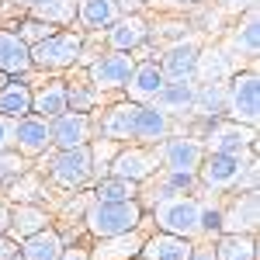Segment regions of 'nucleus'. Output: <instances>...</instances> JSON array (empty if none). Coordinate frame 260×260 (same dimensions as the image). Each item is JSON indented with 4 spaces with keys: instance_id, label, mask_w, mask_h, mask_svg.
Wrapping results in <instances>:
<instances>
[{
    "instance_id": "33",
    "label": "nucleus",
    "mask_w": 260,
    "mask_h": 260,
    "mask_svg": "<svg viewBox=\"0 0 260 260\" xmlns=\"http://www.w3.org/2000/svg\"><path fill=\"white\" fill-rule=\"evenodd\" d=\"M39 21H49V24H70L73 21V0H45L39 7H31Z\"/></svg>"
},
{
    "instance_id": "19",
    "label": "nucleus",
    "mask_w": 260,
    "mask_h": 260,
    "mask_svg": "<svg viewBox=\"0 0 260 260\" xmlns=\"http://www.w3.org/2000/svg\"><path fill=\"white\" fill-rule=\"evenodd\" d=\"M0 70H4V73H18V77L31 70V52H28V45L21 42V35L4 31V28H0Z\"/></svg>"
},
{
    "instance_id": "12",
    "label": "nucleus",
    "mask_w": 260,
    "mask_h": 260,
    "mask_svg": "<svg viewBox=\"0 0 260 260\" xmlns=\"http://www.w3.org/2000/svg\"><path fill=\"white\" fill-rule=\"evenodd\" d=\"M14 142L21 146V153L28 156H39L52 146V136H49V118H39V115H24V118L14 121Z\"/></svg>"
},
{
    "instance_id": "38",
    "label": "nucleus",
    "mask_w": 260,
    "mask_h": 260,
    "mask_svg": "<svg viewBox=\"0 0 260 260\" xmlns=\"http://www.w3.org/2000/svg\"><path fill=\"white\" fill-rule=\"evenodd\" d=\"M236 187H243V191H257V160L243 163V174H240V180H236Z\"/></svg>"
},
{
    "instance_id": "18",
    "label": "nucleus",
    "mask_w": 260,
    "mask_h": 260,
    "mask_svg": "<svg viewBox=\"0 0 260 260\" xmlns=\"http://www.w3.org/2000/svg\"><path fill=\"white\" fill-rule=\"evenodd\" d=\"M191 243L184 240V236H170V233H160V236H153L149 243H142L139 257L142 260H187L191 257Z\"/></svg>"
},
{
    "instance_id": "23",
    "label": "nucleus",
    "mask_w": 260,
    "mask_h": 260,
    "mask_svg": "<svg viewBox=\"0 0 260 260\" xmlns=\"http://www.w3.org/2000/svg\"><path fill=\"white\" fill-rule=\"evenodd\" d=\"M31 111H35L39 118H56L62 111H70V108H66V83L52 80V83H45L39 94H31Z\"/></svg>"
},
{
    "instance_id": "26",
    "label": "nucleus",
    "mask_w": 260,
    "mask_h": 260,
    "mask_svg": "<svg viewBox=\"0 0 260 260\" xmlns=\"http://www.w3.org/2000/svg\"><path fill=\"white\" fill-rule=\"evenodd\" d=\"M0 115H7V118H24V115H31V90L24 87V83H11L0 90Z\"/></svg>"
},
{
    "instance_id": "35",
    "label": "nucleus",
    "mask_w": 260,
    "mask_h": 260,
    "mask_svg": "<svg viewBox=\"0 0 260 260\" xmlns=\"http://www.w3.org/2000/svg\"><path fill=\"white\" fill-rule=\"evenodd\" d=\"M56 28L49 24V21H39V18H31V21H24L21 24V42L24 45H35V42H42V39H49Z\"/></svg>"
},
{
    "instance_id": "6",
    "label": "nucleus",
    "mask_w": 260,
    "mask_h": 260,
    "mask_svg": "<svg viewBox=\"0 0 260 260\" xmlns=\"http://www.w3.org/2000/svg\"><path fill=\"white\" fill-rule=\"evenodd\" d=\"M160 160L167 170H177V174H198L201 160H205V146L191 136H174L160 146Z\"/></svg>"
},
{
    "instance_id": "34",
    "label": "nucleus",
    "mask_w": 260,
    "mask_h": 260,
    "mask_svg": "<svg viewBox=\"0 0 260 260\" xmlns=\"http://www.w3.org/2000/svg\"><path fill=\"white\" fill-rule=\"evenodd\" d=\"M98 87H90V90H80V87H66V108H73V111H90V104L98 101Z\"/></svg>"
},
{
    "instance_id": "16",
    "label": "nucleus",
    "mask_w": 260,
    "mask_h": 260,
    "mask_svg": "<svg viewBox=\"0 0 260 260\" xmlns=\"http://www.w3.org/2000/svg\"><path fill=\"white\" fill-rule=\"evenodd\" d=\"M156 108H160L163 115H187L191 108H194V83L191 80H170L160 87V94H156Z\"/></svg>"
},
{
    "instance_id": "24",
    "label": "nucleus",
    "mask_w": 260,
    "mask_h": 260,
    "mask_svg": "<svg viewBox=\"0 0 260 260\" xmlns=\"http://www.w3.org/2000/svg\"><path fill=\"white\" fill-rule=\"evenodd\" d=\"M139 250H142V240L136 236V229H132V233H121V236L101 240L98 260H132V257H139Z\"/></svg>"
},
{
    "instance_id": "28",
    "label": "nucleus",
    "mask_w": 260,
    "mask_h": 260,
    "mask_svg": "<svg viewBox=\"0 0 260 260\" xmlns=\"http://www.w3.org/2000/svg\"><path fill=\"white\" fill-rule=\"evenodd\" d=\"M191 111H198L205 118H215L225 111V87L219 80L215 83H205V87H194V108Z\"/></svg>"
},
{
    "instance_id": "25",
    "label": "nucleus",
    "mask_w": 260,
    "mask_h": 260,
    "mask_svg": "<svg viewBox=\"0 0 260 260\" xmlns=\"http://www.w3.org/2000/svg\"><path fill=\"white\" fill-rule=\"evenodd\" d=\"M132 115H136V104H115L104 121H101V132L104 139L121 142V139H132Z\"/></svg>"
},
{
    "instance_id": "21",
    "label": "nucleus",
    "mask_w": 260,
    "mask_h": 260,
    "mask_svg": "<svg viewBox=\"0 0 260 260\" xmlns=\"http://www.w3.org/2000/svg\"><path fill=\"white\" fill-rule=\"evenodd\" d=\"M62 253V240L56 229H39V233H31L24 246H21V260H59Z\"/></svg>"
},
{
    "instance_id": "5",
    "label": "nucleus",
    "mask_w": 260,
    "mask_h": 260,
    "mask_svg": "<svg viewBox=\"0 0 260 260\" xmlns=\"http://www.w3.org/2000/svg\"><path fill=\"white\" fill-rule=\"evenodd\" d=\"M94 174V156L87 146H73V149H59V156L52 160V177L62 187H83Z\"/></svg>"
},
{
    "instance_id": "41",
    "label": "nucleus",
    "mask_w": 260,
    "mask_h": 260,
    "mask_svg": "<svg viewBox=\"0 0 260 260\" xmlns=\"http://www.w3.org/2000/svg\"><path fill=\"white\" fill-rule=\"evenodd\" d=\"M11 257H18V243L0 236V260H11Z\"/></svg>"
},
{
    "instance_id": "7",
    "label": "nucleus",
    "mask_w": 260,
    "mask_h": 260,
    "mask_svg": "<svg viewBox=\"0 0 260 260\" xmlns=\"http://www.w3.org/2000/svg\"><path fill=\"white\" fill-rule=\"evenodd\" d=\"M243 156H229V153H212L208 160H201L198 174L201 184L205 187H212V191H225V187H236V180L243 174Z\"/></svg>"
},
{
    "instance_id": "20",
    "label": "nucleus",
    "mask_w": 260,
    "mask_h": 260,
    "mask_svg": "<svg viewBox=\"0 0 260 260\" xmlns=\"http://www.w3.org/2000/svg\"><path fill=\"white\" fill-rule=\"evenodd\" d=\"M118 0H80L77 4V18H80L83 28L90 31H101V28H111L118 21Z\"/></svg>"
},
{
    "instance_id": "13",
    "label": "nucleus",
    "mask_w": 260,
    "mask_h": 260,
    "mask_svg": "<svg viewBox=\"0 0 260 260\" xmlns=\"http://www.w3.org/2000/svg\"><path fill=\"white\" fill-rule=\"evenodd\" d=\"M170 136V118L163 115L160 108H149V104H136V115H132V139L139 142H160Z\"/></svg>"
},
{
    "instance_id": "30",
    "label": "nucleus",
    "mask_w": 260,
    "mask_h": 260,
    "mask_svg": "<svg viewBox=\"0 0 260 260\" xmlns=\"http://www.w3.org/2000/svg\"><path fill=\"white\" fill-rule=\"evenodd\" d=\"M229 70H233V56H229L225 49H208V52L198 56V70H194V73H201L205 83H215V80H222Z\"/></svg>"
},
{
    "instance_id": "39",
    "label": "nucleus",
    "mask_w": 260,
    "mask_h": 260,
    "mask_svg": "<svg viewBox=\"0 0 260 260\" xmlns=\"http://www.w3.org/2000/svg\"><path fill=\"white\" fill-rule=\"evenodd\" d=\"M21 170H24V163H21L18 156H11L7 149H0V177H14Z\"/></svg>"
},
{
    "instance_id": "2",
    "label": "nucleus",
    "mask_w": 260,
    "mask_h": 260,
    "mask_svg": "<svg viewBox=\"0 0 260 260\" xmlns=\"http://www.w3.org/2000/svg\"><path fill=\"white\" fill-rule=\"evenodd\" d=\"M31 52V66L39 70H62V66H73L83 52V39L77 31H52L49 39L28 45Z\"/></svg>"
},
{
    "instance_id": "22",
    "label": "nucleus",
    "mask_w": 260,
    "mask_h": 260,
    "mask_svg": "<svg viewBox=\"0 0 260 260\" xmlns=\"http://www.w3.org/2000/svg\"><path fill=\"white\" fill-rule=\"evenodd\" d=\"M219 229H225V233H250V229H257V191H246L236 201V208L222 215Z\"/></svg>"
},
{
    "instance_id": "36",
    "label": "nucleus",
    "mask_w": 260,
    "mask_h": 260,
    "mask_svg": "<svg viewBox=\"0 0 260 260\" xmlns=\"http://www.w3.org/2000/svg\"><path fill=\"white\" fill-rule=\"evenodd\" d=\"M187 187H194V174H177V170H170V177H167V194H163V198H170L174 191H187Z\"/></svg>"
},
{
    "instance_id": "32",
    "label": "nucleus",
    "mask_w": 260,
    "mask_h": 260,
    "mask_svg": "<svg viewBox=\"0 0 260 260\" xmlns=\"http://www.w3.org/2000/svg\"><path fill=\"white\" fill-rule=\"evenodd\" d=\"M233 45L240 49V52H246L250 59L260 52V24H257V7H250V21L243 24L240 31L233 35Z\"/></svg>"
},
{
    "instance_id": "10",
    "label": "nucleus",
    "mask_w": 260,
    "mask_h": 260,
    "mask_svg": "<svg viewBox=\"0 0 260 260\" xmlns=\"http://www.w3.org/2000/svg\"><path fill=\"white\" fill-rule=\"evenodd\" d=\"M49 136L59 149H73V146H87L90 139V118L83 111H62L49 121Z\"/></svg>"
},
{
    "instance_id": "48",
    "label": "nucleus",
    "mask_w": 260,
    "mask_h": 260,
    "mask_svg": "<svg viewBox=\"0 0 260 260\" xmlns=\"http://www.w3.org/2000/svg\"><path fill=\"white\" fill-rule=\"evenodd\" d=\"M11 260H18V257H11Z\"/></svg>"
},
{
    "instance_id": "31",
    "label": "nucleus",
    "mask_w": 260,
    "mask_h": 260,
    "mask_svg": "<svg viewBox=\"0 0 260 260\" xmlns=\"http://www.w3.org/2000/svg\"><path fill=\"white\" fill-rule=\"evenodd\" d=\"M136 198V184L125 177H108L94 187V201H128Z\"/></svg>"
},
{
    "instance_id": "37",
    "label": "nucleus",
    "mask_w": 260,
    "mask_h": 260,
    "mask_svg": "<svg viewBox=\"0 0 260 260\" xmlns=\"http://www.w3.org/2000/svg\"><path fill=\"white\" fill-rule=\"evenodd\" d=\"M198 225H201V233H215L222 225V212L219 208H198Z\"/></svg>"
},
{
    "instance_id": "11",
    "label": "nucleus",
    "mask_w": 260,
    "mask_h": 260,
    "mask_svg": "<svg viewBox=\"0 0 260 260\" xmlns=\"http://www.w3.org/2000/svg\"><path fill=\"white\" fill-rule=\"evenodd\" d=\"M198 56L201 49L194 42H177L163 52V62H160V73L163 80H191L194 70H198Z\"/></svg>"
},
{
    "instance_id": "8",
    "label": "nucleus",
    "mask_w": 260,
    "mask_h": 260,
    "mask_svg": "<svg viewBox=\"0 0 260 260\" xmlns=\"http://www.w3.org/2000/svg\"><path fill=\"white\" fill-rule=\"evenodd\" d=\"M132 66H136L132 56H125V52H108V56H101V59L90 62L87 77H90V83H94L98 90H115V87H125Z\"/></svg>"
},
{
    "instance_id": "29",
    "label": "nucleus",
    "mask_w": 260,
    "mask_h": 260,
    "mask_svg": "<svg viewBox=\"0 0 260 260\" xmlns=\"http://www.w3.org/2000/svg\"><path fill=\"white\" fill-rule=\"evenodd\" d=\"M45 212L42 208H35V205H18V212L11 215V233H14V240H28L31 233H39V229H45Z\"/></svg>"
},
{
    "instance_id": "1",
    "label": "nucleus",
    "mask_w": 260,
    "mask_h": 260,
    "mask_svg": "<svg viewBox=\"0 0 260 260\" xmlns=\"http://www.w3.org/2000/svg\"><path fill=\"white\" fill-rule=\"evenodd\" d=\"M142 212L136 198L128 201H94L87 208V229L98 236V240H108V236H121V233H132L139 225Z\"/></svg>"
},
{
    "instance_id": "45",
    "label": "nucleus",
    "mask_w": 260,
    "mask_h": 260,
    "mask_svg": "<svg viewBox=\"0 0 260 260\" xmlns=\"http://www.w3.org/2000/svg\"><path fill=\"white\" fill-rule=\"evenodd\" d=\"M7 225H11V212H7V208L0 205V236L7 233Z\"/></svg>"
},
{
    "instance_id": "43",
    "label": "nucleus",
    "mask_w": 260,
    "mask_h": 260,
    "mask_svg": "<svg viewBox=\"0 0 260 260\" xmlns=\"http://www.w3.org/2000/svg\"><path fill=\"white\" fill-rule=\"evenodd\" d=\"M187 260H215V250H191Z\"/></svg>"
},
{
    "instance_id": "9",
    "label": "nucleus",
    "mask_w": 260,
    "mask_h": 260,
    "mask_svg": "<svg viewBox=\"0 0 260 260\" xmlns=\"http://www.w3.org/2000/svg\"><path fill=\"white\" fill-rule=\"evenodd\" d=\"M253 128H243L240 121H219L208 132V149L212 153H229V156H243L246 149H253Z\"/></svg>"
},
{
    "instance_id": "44",
    "label": "nucleus",
    "mask_w": 260,
    "mask_h": 260,
    "mask_svg": "<svg viewBox=\"0 0 260 260\" xmlns=\"http://www.w3.org/2000/svg\"><path fill=\"white\" fill-rule=\"evenodd\" d=\"M59 260H87V253H83V250H62Z\"/></svg>"
},
{
    "instance_id": "4",
    "label": "nucleus",
    "mask_w": 260,
    "mask_h": 260,
    "mask_svg": "<svg viewBox=\"0 0 260 260\" xmlns=\"http://www.w3.org/2000/svg\"><path fill=\"white\" fill-rule=\"evenodd\" d=\"M225 111L233 115V121H246L250 128L257 125L260 115V80L257 73H236L233 83L225 87Z\"/></svg>"
},
{
    "instance_id": "14",
    "label": "nucleus",
    "mask_w": 260,
    "mask_h": 260,
    "mask_svg": "<svg viewBox=\"0 0 260 260\" xmlns=\"http://www.w3.org/2000/svg\"><path fill=\"white\" fill-rule=\"evenodd\" d=\"M108 167H111V177H125L132 184H139V180H146L156 170V156L142 153V149H125V153H115V160Z\"/></svg>"
},
{
    "instance_id": "47",
    "label": "nucleus",
    "mask_w": 260,
    "mask_h": 260,
    "mask_svg": "<svg viewBox=\"0 0 260 260\" xmlns=\"http://www.w3.org/2000/svg\"><path fill=\"white\" fill-rule=\"evenodd\" d=\"M4 87H7V73L0 70V90H4Z\"/></svg>"
},
{
    "instance_id": "46",
    "label": "nucleus",
    "mask_w": 260,
    "mask_h": 260,
    "mask_svg": "<svg viewBox=\"0 0 260 260\" xmlns=\"http://www.w3.org/2000/svg\"><path fill=\"white\" fill-rule=\"evenodd\" d=\"M14 4H21V7H39V4H45V0H14Z\"/></svg>"
},
{
    "instance_id": "3",
    "label": "nucleus",
    "mask_w": 260,
    "mask_h": 260,
    "mask_svg": "<svg viewBox=\"0 0 260 260\" xmlns=\"http://www.w3.org/2000/svg\"><path fill=\"white\" fill-rule=\"evenodd\" d=\"M198 201L194 198H180V194H170V198H160L156 205V225L170 236H198L201 225H198Z\"/></svg>"
},
{
    "instance_id": "40",
    "label": "nucleus",
    "mask_w": 260,
    "mask_h": 260,
    "mask_svg": "<svg viewBox=\"0 0 260 260\" xmlns=\"http://www.w3.org/2000/svg\"><path fill=\"white\" fill-rule=\"evenodd\" d=\"M11 142H14V118L0 115V149H7Z\"/></svg>"
},
{
    "instance_id": "27",
    "label": "nucleus",
    "mask_w": 260,
    "mask_h": 260,
    "mask_svg": "<svg viewBox=\"0 0 260 260\" xmlns=\"http://www.w3.org/2000/svg\"><path fill=\"white\" fill-rule=\"evenodd\" d=\"M215 260H257V243L246 233H225L215 246Z\"/></svg>"
},
{
    "instance_id": "42",
    "label": "nucleus",
    "mask_w": 260,
    "mask_h": 260,
    "mask_svg": "<svg viewBox=\"0 0 260 260\" xmlns=\"http://www.w3.org/2000/svg\"><path fill=\"white\" fill-rule=\"evenodd\" d=\"M225 7H229V11H240V7L250 11V7H257V0H225Z\"/></svg>"
},
{
    "instance_id": "15",
    "label": "nucleus",
    "mask_w": 260,
    "mask_h": 260,
    "mask_svg": "<svg viewBox=\"0 0 260 260\" xmlns=\"http://www.w3.org/2000/svg\"><path fill=\"white\" fill-rule=\"evenodd\" d=\"M149 35V28H146V21L139 14H125L111 24V31H108V42H111V49L115 52H132V49H139L142 42Z\"/></svg>"
},
{
    "instance_id": "17",
    "label": "nucleus",
    "mask_w": 260,
    "mask_h": 260,
    "mask_svg": "<svg viewBox=\"0 0 260 260\" xmlns=\"http://www.w3.org/2000/svg\"><path fill=\"white\" fill-rule=\"evenodd\" d=\"M125 87H128V98L132 101H153L156 94H160V87H163L160 66H156V62H139V66H132Z\"/></svg>"
}]
</instances>
